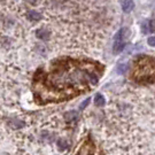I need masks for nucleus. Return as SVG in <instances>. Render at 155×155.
I'll return each mask as SVG.
<instances>
[{"label":"nucleus","instance_id":"9","mask_svg":"<svg viewBox=\"0 0 155 155\" xmlns=\"http://www.w3.org/2000/svg\"><path fill=\"white\" fill-rule=\"evenodd\" d=\"M94 102H95L97 106L101 107V106H104L106 104V100H105V98L102 97V94H97L95 98H94Z\"/></svg>","mask_w":155,"mask_h":155},{"label":"nucleus","instance_id":"11","mask_svg":"<svg viewBox=\"0 0 155 155\" xmlns=\"http://www.w3.org/2000/svg\"><path fill=\"white\" fill-rule=\"evenodd\" d=\"M89 102H90V98H87V99H85L83 101V104H82V105L79 106V108H81V110H83L84 108H85V107H86V106L89 105Z\"/></svg>","mask_w":155,"mask_h":155},{"label":"nucleus","instance_id":"1","mask_svg":"<svg viewBox=\"0 0 155 155\" xmlns=\"http://www.w3.org/2000/svg\"><path fill=\"white\" fill-rule=\"evenodd\" d=\"M97 83L98 75L89 62L64 60L55 62L48 71L38 74L35 90L37 98L44 102L61 101L93 87Z\"/></svg>","mask_w":155,"mask_h":155},{"label":"nucleus","instance_id":"7","mask_svg":"<svg viewBox=\"0 0 155 155\" xmlns=\"http://www.w3.org/2000/svg\"><path fill=\"white\" fill-rule=\"evenodd\" d=\"M141 27H143V32L144 33H150L153 31V24H152V21H150V20H146Z\"/></svg>","mask_w":155,"mask_h":155},{"label":"nucleus","instance_id":"6","mask_svg":"<svg viewBox=\"0 0 155 155\" xmlns=\"http://www.w3.org/2000/svg\"><path fill=\"white\" fill-rule=\"evenodd\" d=\"M134 7V4H133V0H123L122 1V9L124 12H131Z\"/></svg>","mask_w":155,"mask_h":155},{"label":"nucleus","instance_id":"3","mask_svg":"<svg viewBox=\"0 0 155 155\" xmlns=\"http://www.w3.org/2000/svg\"><path fill=\"white\" fill-rule=\"evenodd\" d=\"M127 37V28H122L121 30H118V32L116 33V38H115L114 47H113V52H114V54H118V53H121V52L124 50Z\"/></svg>","mask_w":155,"mask_h":155},{"label":"nucleus","instance_id":"8","mask_svg":"<svg viewBox=\"0 0 155 155\" xmlns=\"http://www.w3.org/2000/svg\"><path fill=\"white\" fill-rule=\"evenodd\" d=\"M63 116H64V120H66V121L70 122V121H75V120H77L78 114L75 110H70V111H68V113H66Z\"/></svg>","mask_w":155,"mask_h":155},{"label":"nucleus","instance_id":"10","mask_svg":"<svg viewBox=\"0 0 155 155\" xmlns=\"http://www.w3.org/2000/svg\"><path fill=\"white\" fill-rule=\"evenodd\" d=\"M58 147H60L62 150H66L69 147V145H68V143H67V140L64 138H60L58 140Z\"/></svg>","mask_w":155,"mask_h":155},{"label":"nucleus","instance_id":"2","mask_svg":"<svg viewBox=\"0 0 155 155\" xmlns=\"http://www.w3.org/2000/svg\"><path fill=\"white\" fill-rule=\"evenodd\" d=\"M134 78L139 82H153L155 81V59L144 56L138 59L133 69Z\"/></svg>","mask_w":155,"mask_h":155},{"label":"nucleus","instance_id":"5","mask_svg":"<svg viewBox=\"0 0 155 155\" xmlns=\"http://www.w3.org/2000/svg\"><path fill=\"white\" fill-rule=\"evenodd\" d=\"M7 124H8L9 129H13V130H18V129H22V127H24V125H25V123L23 122L22 120H16V118L9 120Z\"/></svg>","mask_w":155,"mask_h":155},{"label":"nucleus","instance_id":"12","mask_svg":"<svg viewBox=\"0 0 155 155\" xmlns=\"http://www.w3.org/2000/svg\"><path fill=\"white\" fill-rule=\"evenodd\" d=\"M147 43L150 46H155V37H150L148 40H147Z\"/></svg>","mask_w":155,"mask_h":155},{"label":"nucleus","instance_id":"4","mask_svg":"<svg viewBox=\"0 0 155 155\" xmlns=\"http://www.w3.org/2000/svg\"><path fill=\"white\" fill-rule=\"evenodd\" d=\"M75 155H97V147L91 139H86L83 141L82 146L78 148Z\"/></svg>","mask_w":155,"mask_h":155}]
</instances>
